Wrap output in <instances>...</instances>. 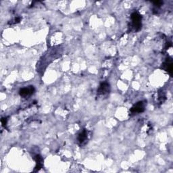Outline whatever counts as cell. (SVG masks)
I'll list each match as a JSON object with an SVG mask.
<instances>
[{
    "label": "cell",
    "mask_w": 173,
    "mask_h": 173,
    "mask_svg": "<svg viewBox=\"0 0 173 173\" xmlns=\"http://www.w3.org/2000/svg\"><path fill=\"white\" fill-rule=\"evenodd\" d=\"M141 16L137 12H133L131 14L132 27H134L136 31H138L141 28Z\"/></svg>",
    "instance_id": "6da1fadb"
},
{
    "label": "cell",
    "mask_w": 173,
    "mask_h": 173,
    "mask_svg": "<svg viewBox=\"0 0 173 173\" xmlns=\"http://www.w3.org/2000/svg\"><path fill=\"white\" fill-rule=\"evenodd\" d=\"M35 91V88L33 86H29L28 87H24L21 89L19 91V94L21 97H27L30 96Z\"/></svg>",
    "instance_id": "7a4b0ae2"
},
{
    "label": "cell",
    "mask_w": 173,
    "mask_h": 173,
    "mask_svg": "<svg viewBox=\"0 0 173 173\" xmlns=\"http://www.w3.org/2000/svg\"><path fill=\"white\" fill-rule=\"evenodd\" d=\"M145 110V103L143 102H139L134 105L131 109L132 113H141Z\"/></svg>",
    "instance_id": "3957f363"
},
{
    "label": "cell",
    "mask_w": 173,
    "mask_h": 173,
    "mask_svg": "<svg viewBox=\"0 0 173 173\" xmlns=\"http://www.w3.org/2000/svg\"><path fill=\"white\" fill-rule=\"evenodd\" d=\"M162 68L164 69V71L168 72L169 74L172 75V59H171V58L167 59V60H166L164 62L162 66Z\"/></svg>",
    "instance_id": "277c9868"
},
{
    "label": "cell",
    "mask_w": 173,
    "mask_h": 173,
    "mask_svg": "<svg viewBox=\"0 0 173 173\" xmlns=\"http://www.w3.org/2000/svg\"><path fill=\"white\" fill-rule=\"evenodd\" d=\"M110 90V87L109 83H103L100 84V86H99L97 92L99 94L104 95V94L109 93Z\"/></svg>",
    "instance_id": "5b68a950"
},
{
    "label": "cell",
    "mask_w": 173,
    "mask_h": 173,
    "mask_svg": "<svg viewBox=\"0 0 173 173\" xmlns=\"http://www.w3.org/2000/svg\"><path fill=\"white\" fill-rule=\"evenodd\" d=\"M87 131L85 130H84L82 132H80L78 137V140H79V143H83L87 139Z\"/></svg>",
    "instance_id": "8992f818"
},
{
    "label": "cell",
    "mask_w": 173,
    "mask_h": 173,
    "mask_svg": "<svg viewBox=\"0 0 173 173\" xmlns=\"http://www.w3.org/2000/svg\"><path fill=\"white\" fill-rule=\"evenodd\" d=\"M153 3H154V4L156 6L160 7L163 4V2H161V1H156V2H153Z\"/></svg>",
    "instance_id": "52a82bcc"
},
{
    "label": "cell",
    "mask_w": 173,
    "mask_h": 173,
    "mask_svg": "<svg viewBox=\"0 0 173 173\" xmlns=\"http://www.w3.org/2000/svg\"><path fill=\"white\" fill-rule=\"evenodd\" d=\"M1 122H2V126L5 127L6 124H7V122H8V119H7L6 118H3V119L1 120Z\"/></svg>",
    "instance_id": "ba28073f"
}]
</instances>
